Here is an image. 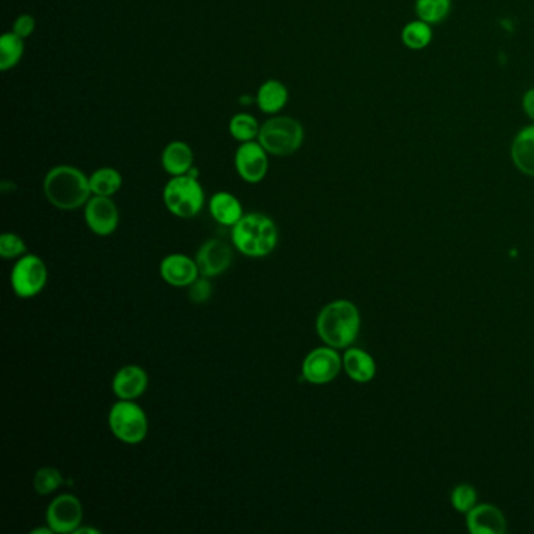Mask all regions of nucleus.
<instances>
[{"label":"nucleus","instance_id":"f257e3e1","mask_svg":"<svg viewBox=\"0 0 534 534\" xmlns=\"http://www.w3.org/2000/svg\"><path fill=\"white\" fill-rule=\"evenodd\" d=\"M44 195L54 208L60 210H76L90 201L91 187L90 177L71 165H59L44 177Z\"/></svg>","mask_w":534,"mask_h":534},{"label":"nucleus","instance_id":"f03ea898","mask_svg":"<svg viewBox=\"0 0 534 534\" xmlns=\"http://www.w3.org/2000/svg\"><path fill=\"white\" fill-rule=\"evenodd\" d=\"M359 327V311L349 301H334L323 307L316 318V333L327 347L333 348H345L353 344Z\"/></svg>","mask_w":534,"mask_h":534},{"label":"nucleus","instance_id":"7ed1b4c3","mask_svg":"<svg viewBox=\"0 0 534 534\" xmlns=\"http://www.w3.org/2000/svg\"><path fill=\"white\" fill-rule=\"evenodd\" d=\"M232 241L245 256H268L278 245V228L263 213H248L232 226Z\"/></svg>","mask_w":534,"mask_h":534},{"label":"nucleus","instance_id":"20e7f679","mask_svg":"<svg viewBox=\"0 0 534 534\" xmlns=\"http://www.w3.org/2000/svg\"><path fill=\"white\" fill-rule=\"evenodd\" d=\"M270 155L287 157L304 143V127L292 116H272L261 126L259 138Z\"/></svg>","mask_w":534,"mask_h":534},{"label":"nucleus","instance_id":"39448f33","mask_svg":"<svg viewBox=\"0 0 534 534\" xmlns=\"http://www.w3.org/2000/svg\"><path fill=\"white\" fill-rule=\"evenodd\" d=\"M204 188L195 176H173L164 188V202L179 219H193L204 208Z\"/></svg>","mask_w":534,"mask_h":534},{"label":"nucleus","instance_id":"423d86ee","mask_svg":"<svg viewBox=\"0 0 534 534\" xmlns=\"http://www.w3.org/2000/svg\"><path fill=\"white\" fill-rule=\"evenodd\" d=\"M109 426L116 439L140 443L147 434V417L134 400H120L110 409Z\"/></svg>","mask_w":534,"mask_h":534},{"label":"nucleus","instance_id":"0eeeda50","mask_svg":"<svg viewBox=\"0 0 534 534\" xmlns=\"http://www.w3.org/2000/svg\"><path fill=\"white\" fill-rule=\"evenodd\" d=\"M48 283V268L38 256H22L11 272V287L19 298H33Z\"/></svg>","mask_w":534,"mask_h":534},{"label":"nucleus","instance_id":"6e6552de","mask_svg":"<svg viewBox=\"0 0 534 534\" xmlns=\"http://www.w3.org/2000/svg\"><path fill=\"white\" fill-rule=\"evenodd\" d=\"M268 155L270 154L257 140L240 143L234 155L235 171L248 184H259L267 177Z\"/></svg>","mask_w":534,"mask_h":534},{"label":"nucleus","instance_id":"1a4fd4ad","mask_svg":"<svg viewBox=\"0 0 534 534\" xmlns=\"http://www.w3.org/2000/svg\"><path fill=\"white\" fill-rule=\"evenodd\" d=\"M82 503L71 494L54 498L46 511V522L54 533H74L82 524Z\"/></svg>","mask_w":534,"mask_h":534},{"label":"nucleus","instance_id":"9d476101","mask_svg":"<svg viewBox=\"0 0 534 534\" xmlns=\"http://www.w3.org/2000/svg\"><path fill=\"white\" fill-rule=\"evenodd\" d=\"M342 367L340 356L331 348H316L305 356L303 362V377L311 384H327L337 377Z\"/></svg>","mask_w":534,"mask_h":534},{"label":"nucleus","instance_id":"9b49d317","mask_svg":"<svg viewBox=\"0 0 534 534\" xmlns=\"http://www.w3.org/2000/svg\"><path fill=\"white\" fill-rule=\"evenodd\" d=\"M85 221L94 234L107 237L113 234L118 228L120 212L112 198L94 195L85 204Z\"/></svg>","mask_w":534,"mask_h":534},{"label":"nucleus","instance_id":"f8f14e48","mask_svg":"<svg viewBox=\"0 0 534 534\" xmlns=\"http://www.w3.org/2000/svg\"><path fill=\"white\" fill-rule=\"evenodd\" d=\"M199 274L204 278H215L223 274L232 263V250L221 240H208L199 248L197 259Z\"/></svg>","mask_w":534,"mask_h":534},{"label":"nucleus","instance_id":"ddd939ff","mask_svg":"<svg viewBox=\"0 0 534 534\" xmlns=\"http://www.w3.org/2000/svg\"><path fill=\"white\" fill-rule=\"evenodd\" d=\"M160 274L173 287H190L199 276V268L188 256L169 254L160 263Z\"/></svg>","mask_w":534,"mask_h":534},{"label":"nucleus","instance_id":"4468645a","mask_svg":"<svg viewBox=\"0 0 534 534\" xmlns=\"http://www.w3.org/2000/svg\"><path fill=\"white\" fill-rule=\"evenodd\" d=\"M467 529L474 534H503L507 531V520L496 507L480 505L470 509Z\"/></svg>","mask_w":534,"mask_h":534},{"label":"nucleus","instance_id":"2eb2a0df","mask_svg":"<svg viewBox=\"0 0 534 534\" xmlns=\"http://www.w3.org/2000/svg\"><path fill=\"white\" fill-rule=\"evenodd\" d=\"M146 389L147 375L142 367H123L113 378V392L120 400H136Z\"/></svg>","mask_w":534,"mask_h":534},{"label":"nucleus","instance_id":"dca6fc26","mask_svg":"<svg viewBox=\"0 0 534 534\" xmlns=\"http://www.w3.org/2000/svg\"><path fill=\"white\" fill-rule=\"evenodd\" d=\"M511 158L522 175L534 177V123L520 129L514 136Z\"/></svg>","mask_w":534,"mask_h":534},{"label":"nucleus","instance_id":"f3484780","mask_svg":"<svg viewBox=\"0 0 534 534\" xmlns=\"http://www.w3.org/2000/svg\"><path fill=\"white\" fill-rule=\"evenodd\" d=\"M195 164V154L186 142H171L162 153V166L169 176L188 175Z\"/></svg>","mask_w":534,"mask_h":534},{"label":"nucleus","instance_id":"a211bd4d","mask_svg":"<svg viewBox=\"0 0 534 534\" xmlns=\"http://www.w3.org/2000/svg\"><path fill=\"white\" fill-rule=\"evenodd\" d=\"M287 102H289V90L279 80L270 79L257 90V107L267 115H278Z\"/></svg>","mask_w":534,"mask_h":534},{"label":"nucleus","instance_id":"6ab92c4d","mask_svg":"<svg viewBox=\"0 0 534 534\" xmlns=\"http://www.w3.org/2000/svg\"><path fill=\"white\" fill-rule=\"evenodd\" d=\"M210 215L223 226H235L243 217L241 202L228 191H219L213 195L208 202Z\"/></svg>","mask_w":534,"mask_h":534},{"label":"nucleus","instance_id":"aec40b11","mask_svg":"<svg viewBox=\"0 0 534 534\" xmlns=\"http://www.w3.org/2000/svg\"><path fill=\"white\" fill-rule=\"evenodd\" d=\"M345 371L358 382H368L375 377L377 366L371 356L362 349L351 348L344 356Z\"/></svg>","mask_w":534,"mask_h":534},{"label":"nucleus","instance_id":"412c9836","mask_svg":"<svg viewBox=\"0 0 534 534\" xmlns=\"http://www.w3.org/2000/svg\"><path fill=\"white\" fill-rule=\"evenodd\" d=\"M434 32H433V26L428 22L422 21V19H414L404 24L401 28V43L404 48L411 50H423L430 46L433 41Z\"/></svg>","mask_w":534,"mask_h":534},{"label":"nucleus","instance_id":"4be33fe9","mask_svg":"<svg viewBox=\"0 0 534 534\" xmlns=\"http://www.w3.org/2000/svg\"><path fill=\"white\" fill-rule=\"evenodd\" d=\"M90 187L96 197H113L123 187V176L118 169L104 166L90 176Z\"/></svg>","mask_w":534,"mask_h":534},{"label":"nucleus","instance_id":"5701e85b","mask_svg":"<svg viewBox=\"0 0 534 534\" xmlns=\"http://www.w3.org/2000/svg\"><path fill=\"white\" fill-rule=\"evenodd\" d=\"M24 38L16 33H4L0 38V71H10L24 57Z\"/></svg>","mask_w":534,"mask_h":534},{"label":"nucleus","instance_id":"b1692460","mask_svg":"<svg viewBox=\"0 0 534 534\" xmlns=\"http://www.w3.org/2000/svg\"><path fill=\"white\" fill-rule=\"evenodd\" d=\"M414 11L417 19L436 26L447 19L452 11V0H415Z\"/></svg>","mask_w":534,"mask_h":534},{"label":"nucleus","instance_id":"393cba45","mask_svg":"<svg viewBox=\"0 0 534 534\" xmlns=\"http://www.w3.org/2000/svg\"><path fill=\"white\" fill-rule=\"evenodd\" d=\"M261 124L250 113H237L230 121V134L235 142H254L259 138Z\"/></svg>","mask_w":534,"mask_h":534},{"label":"nucleus","instance_id":"a878e982","mask_svg":"<svg viewBox=\"0 0 534 534\" xmlns=\"http://www.w3.org/2000/svg\"><path fill=\"white\" fill-rule=\"evenodd\" d=\"M63 485V476L54 467H43L35 474L33 487L39 496H48L50 492L57 491Z\"/></svg>","mask_w":534,"mask_h":534},{"label":"nucleus","instance_id":"bb28decb","mask_svg":"<svg viewBox=\"0 0 534 534\" xmlns=\"http://www.w3.org/2000/svg\"><path fill=\"white\" fill-rule=\"evenodd\" d=\"M26 251H27V246L19 235L6 232L0 237V256L4 259H16L26 254Z\"/></svg>","mask_w":534,"mask_h":534},{"label":"nucleus","instance_id":"cd10ccee","mask_svg":"<svg viewBox=\"0 0 534 534\" xmlns=\"http://www.w3.org/2000/svg\"><path fill=\"white\" fill-rule=\"evenodd\" d=\"M453 507H456L461 513H469L470 509L475 507L476 502V492L469 485H461L454 487L452 494Z\"/></svg>","mask_w":534,"mask_h":534},{"label":"nucleus","instance_id":"c85d7f7f","mask_svg":"<svg viewBox=\"0 0 534 534\" xmlns=\"http://www.w3.org/2000/svg\"><path fill=\"white\" fill-rule=\"evenodd\" d=\"M212 294V285L208 283V278L202 276L198 278L195 283L190 285V300L193 303H206Z\"/></svg>","mask_w":534,"mask_h":534},{"label":"nucleus","instance_id":"c756f323","mask_svg":"<svg viewBox=\"0 0 534 534\" xmlns=\"http://www.w3.org/2000/svg\"><path fill=\"white\" fill-rule=\"evenodd\" d=\"M35 27H37V21L32 15H21V16L16 17V21L13 24V32L19 35L21 38H28L33 32H35Z\"/></svg>","mask_w":534,"mask_h":534},{"label":"nucleus","instance_id":"7c9ffc66","mask_svg":"<svg viewBox=\"0 0 534 534\" xmlns=\"http://www.w3.org/2000/svg\"><path fill=\"white\" fill-rule=\"evenodd\" d=\"M522 109L525 115L529 116V121L534 123V88H529V91L522 98Z\"/></svg>","mask_w":534,"mask_h":534},{"label":"nucleus","instance_id":"2f4dec72","mask_svg":"<svg viewBox=\"0 0 534 534\" xmlns=\"http://www.w3.org/2000/svg\"><path fill=\"white\" fill-rule=\"evenodd\" d=\"M74 533H93V534H99L98 529H80V527H79V529H76V531H74Z\"/></svg>","mask_w":534,"mask_h":534}]
</instances>
